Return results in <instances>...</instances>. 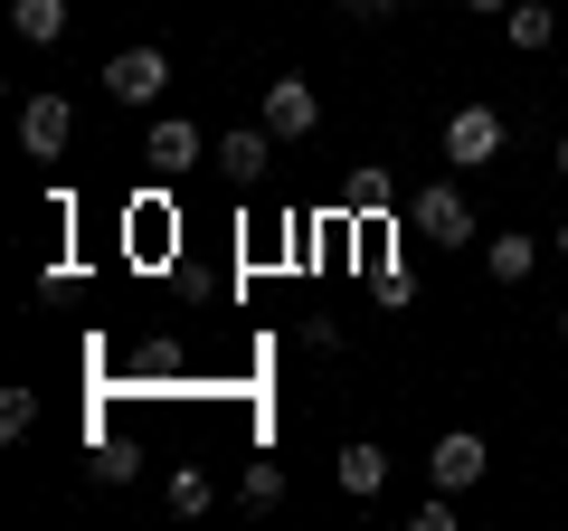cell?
Here are the masks:
<instances>
[{
  "label": "cell",
  "mask_w": 568,
  "mask_h": 531,
  "mask_svg": "<svg viewBox=\"0 0 568 531\" xmlns=\"http://www.w3.org/2000/svg\"><path fill=\"white\" fill-rule=\"evenodd\" d=\"M162 86H171L162 48H114V58H104V96L114 104H162Z\"/></svg>",
  "instance_id": "cell-1"
},
{
  "label": "cell",
  "mask_w": 568,
  "mask_h": 531,
  "mask_svg": "<svg viewBox=\"0 0 568 531\" xmlns=\"http://www.w3.org/2000/svg\"><path fill=\"white\" fill-rule=\"evenodd\" d=\"M67 143H77V104H67V96H29L20 104V152H29V162H58Z\"/></svg>",
  "instance_id": "cell-2"
},
{
  "label": "cell",
  "mask_w": 568,
  "mask_h": 531,
  "mask_svg": "<svg viewBox=\"0 0 568 531\" xmlns=\"http://www.w3.org/2000/svg\"><path fill=\"white\" fill-rule=\"evenodd\" d=\"M265 133H275V143H304V133H313V123H323V96H313V86L304 77H275V86H265Z\"/></svg>",
  "instance_id": "cell-3"
},
{
  "label": "cell",
  "mask_w": 568,
  "mask_h": 531,
  "mask_svg": "<svg viewBox=\"0 0 568 531\" xmlns=\"http://www.w3.org/2000/svg\"><path fill=\"white\" fill-rule=\"evenodd\" d=\"M417 238L465 247V238H474V200H465L455 181H426V190H417Z\"/></svg>",
  "instance_id": "cell-4"
},
{
  "label": "cell",
  "mask_w": 568,
  "mask_h": 531,
  "mask_svg": "<svg viewBox=\"0 0 568 531\" xmlns=\"http://www.w3.org/2000/svg\"><path fill=\"white\" fill-rule=\"evenodd\" d=\"M493 152H503V114H493V104H455L446 114V162H493Z\"/></svg>",
  "instance_id": "cell-5"
},
{
  "label": "cell",
  "mask_w": 568,
  "mask_h": 531,
  "mask_svg": "<svg viewBox=\"0 0 568 531\" xmlns=\"http://www.w3.org/2000/svg\"><path fill=\"white\" fill-rule=\"evenodd\" d=\"M426 474H436V484L446 493H465V484H484V437H436V455H426Z\"/></svg>",
  "instance_id": "cell-6"
},
{
  "label": "cell",
  "mask_w": 568,
  "mask_h": 531,
  "mask_svg": "<svg viewBox=\"0 0 568 531\" xmlns=\"http://www.w3.org/2000/svg\"><path fill=\"white\" fill-rule=\"evenodd\" d=\"M265 162H275V133H265V123L219 133V171H227V181H265Z\"/></svg>",
  "instance_id": "cell-7"
},
{
  "label": "cell",
  "mask_w": 568,
  "mask_h": 531,
  "mask_svg": "<svg viewBox=\"0 0 568 531\" xmlns=\"http://www.w3.org/2000/svg\"><path fill=\"white\" fill-rule=\"evenodd\" d=\"M142 162H152V171H190V162H200V123L162 114V123H152V143H142Z\"/></svg>",
  "instance_id": "cell-8"
},
{
  "label": "cell",
  "mask_w": 568,
  "mask_h": 531,
  "mask_svg": "<svg viewBox=\"0 0 568 531\" xmlns=\"http://www.w3.org/2000/svg\"><path fill=\"white\" fill-rule=\"evenodd\" d=\"M67 20H77L67 0H10V29H20L29 48H58V39H67Z\"/></svg>",
  "instance_id": "cell-9"
},
{
  "label": "cell",
  "mask_w": 568,
  "mask_h": 531,
  "mask_svg": "<svg viewBox=\"0 0 568 531\" xmlns=\"http://www.w3.org/2000/svg\"><path fill=\"white\" fill-rule=\"evenodd\" d=\"M540 247H549V238H521V228H511V238H493V247H484L493 285H530V266H540Z\"/></svg>",
  "instance_id": "cell-10"
},
{
  "label": "cell",
  "mask_w": 568,
  "mask_h": 531,
  "mask_svg": "<svg viewBox=\"0 0 568 531\" xmlns=\"http://www.w3.org/2000/svg\"><path fill=\"white\" fill-rule=\"evenodd\" d=\"M332 474H342V493H361V503H369V493L388 484V455L361 437V447H342V465H332Z\"/></svg>",
  "instance_id": "cell-11"
},
{
  "label": "cell",
  "mask_w": 568,
  "mask_h": 531,
  "mask_svg": "<svg viewBox=\"0 0 568 531\" xmlns=\"http://www.w3.org/2000/svg\"><path fill=\"white\" fill-rule=\"evenodd\" d=\"M503 20H511V48H549L559 39V10H549V0H511Z\"/></svg>",
  "instance_id": "cell-12"
},
{
  "label": "cell",
  "mask_w": 568,
  "mask_h": 531,
  "mask_svg": "<svg viewBox=\"0 0 568 531\" xmlns=\"http://www.w3.org/2000/svg\"><path fill=\"white\" fill-rule=\"evenodd\" d=\"M237 503H246V512H275V503H284V465H246V474H237Z\"/></svg>",
  "instance_id": "cell-13"
},
{
  "label": "cell",
  "mask_w": 568,
  "mask_h": 531,
  "mask_svg": "<svg viewBox=\"0 0 568 531\" xmlns=\"http://www.w3.org/2000/svg\"><path fill=\"white\" fill-rule=\"evenodd\" d=\"M162 493H171V512H209V474H200V465H171Z\"/></svg>",
  "instance_id": "cell-14"
},
{
  "label": "cell",
  "mask_w": 568,
  "mask_h": 531,
  "mask_svg": "<svg viewBox=\"0 0 568 531\" xmlns=\"http://www.w3.org/2000/svg\"><path fill=\"white\" fill-rule=\"evenodd\" d=\"M29 418H39V399L29 389H0V437H29Z\"/></svg>",
  "instance_id": "cell-15"
},
{
  "label": "cell",
  "mask_w": 568,
  "mask_h": 531,
  "mask_svg": "<svg viewBox=\"0 0 568 531\" xmlns=\"http://www.w3.org/2000/svg\"><path fill=\"white\" fill-rule=\"evenodd\" d=\"M388 190H398L388 171H351V209H388Z\"/></svg>",
  "instance_id": "cell-16"
},
{
  "label": "cell",
  "mask_w": 568,
  "mask_h": 531,
  "mask_svg": "<svg viewBox=\"0 0 568 531\" xmlns=\"http://www.w3.org/2000/svg\"><path fill=\"white\" fill-rule=\"evenodd\" d=\"M417 531H455V493H446V484H436V493L417 503Z\"/></svg>",
  "instance_id": "cell-17"
},
{
  "label": "cell",
  "mask_w": 568,
  "mask_h": 531,
  "mask_svg": "<svg viewBox=\"0 0 568 531\" xmlns=\"http://www.w3.org/2000/svg\"><path fill=\"white\" fill-rule=\"evenodd\" d=\"M332 10H351V20H388L398 0H332Z\"/></svg>",
  "instance_id": "cell-18"
},
{
  "label": "cell",
  "mask_w": 568,
  "mask_h": 531,
  "mask_svg": "<svg viewBox=\"0 0 568 531\" xmlns=\"http://www.w3.org/2000/svg\"><path fill=\"white\" fill-rule=\"evenodd\" d=\"M549 171H559V181H568V133H559V162H549Z\"/></svg>",
  "instance_id": "cell-19"
},
{
  "label": "cell",
  "mask_w": 568,
  "mask_h": 531,
  "mask_svg": "<svg viewBox=\"0 0 568 531\" xmlns=\"http://www.w3.org/2000/svg\"><path fill=\"white\" fill-rule=\"evenodd\" d=\"M549 247H559V257H568V228H549Z\"/></svg>",
  "instance_id": "cell-20"
},
{
  "label": "cell",
  "mask_w": 568,
  "mask_h": 531,
  "mask_svg": "<svg viewBox=\"0 0 568 531\" xmlns=\"http://www.w3.org/2000/svg\"><path fill=\"white\" fill-rule=\"evenodd\" d=\"M474 10H511V0H474Z\"/></svg>",
  "instance_id": "cell-21"
},
{
  "label": "cell",
  "mask_w": 568,
  "mask_h": 531,
  "mask_svg": "<svg viewBox=\"0 0 568 531\" xmlns=\"http://www.w3.org/2000/svg\"><path fill=\"white\" fill-rule=\"evenodd\" d=\"M559 332H568V304H559Z\"/></svg>",
  "instance_id": "cell-22"
}]
</instances>
